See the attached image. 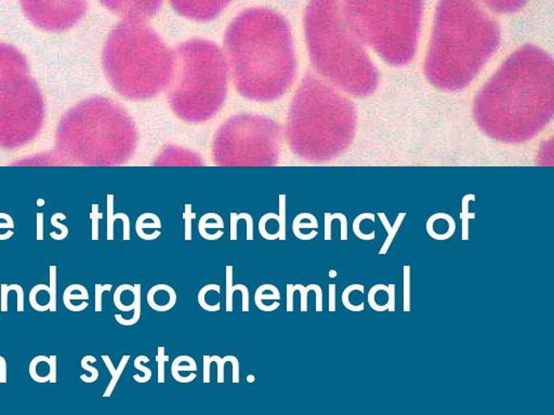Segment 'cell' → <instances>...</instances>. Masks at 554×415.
I'll return each instance as SVG.
<instances>
[{
    "label": "cell",
    "mask_w": 554,
    "mask_h": 415,
    "mask_svg": "<svg viewBox=\"0 0 554 415\" xmlns=\"http://www.w3.org/2000/svg\"><path fill=\"white\" fill-rule=\"evenodd\" d=\"M88 362H97L96 357L91 356V355H87V356L84 357L80 366H81L84 370L91 372V377H86V375H80V379L85 381V383H93V381H96L97 379H98L99 371L97 368H93V366H91Z\"/></svg>",
    "instance_id": "34"
},
{
    "label": "cell",
    "mask_w": 554,
    "mask_h": 415,
    "mask_svg": "<svg viewBox=\"0 0 554 415\" xmlns=\"http://www.w3.org/2000/svg\"><path fill=\"white\" fill-rule=\"evenodd\" d=\"M60 217H62L63 219H65V217L64 215H63V214L60 213L55 214V215L52 217L51 224L53 225V226L57 227V228H59L60 230H61V234H60L59 236V240H63L67 237V235H68V228H67V227L65 226V225L60 224V223L58 222V219H59Z\"/></svg>",
    "instance_id": "48"
},
{
    "label": "cell",
    "mask_w": 554,
    "mask_h": 415,
    "mask_svg": "<svg viewBox=\"0 0 554 415\" xmlns=\"http://www.w3.org/2000/svg\"><path fill=\"white\" fill-rule=\"evenodd\" d=\"M45 119V103L37 83L25 74L0 85V147L14 150L37 137Z\"/></svg>",
    "instance_id": "11"
},
{
    "label": "cell",
    "mask_w": 554,
    "mask_h": 415,
    "mask_svg": "<svg viewBox=\"0 0 554 415\" xmlns=\"http://www.w3.org/2000/svg\"><path fill=\"white\" fill-rule=\"evenodd\" d=\"M404 312H410V266H404Z\"/></svg>",
    "instance_id": "41"
},
{
    "label": "cell",
    "mask_w": 554,
    "mask_h": 415,
    "mask_svg": "<svg viewBox=\"0 0 554 415\" xmlns=\"http://www.w3.org/2000/svg\"><path fill=\"white\" fill-rule=\"evenodd\" d=\"M42 290H46L48 293H49V286H46V284H37V286H34L33 289L31 290V293H29V303H31V306L33 307L34 310H36V312H47V310H49V304L44 305H39L38 302H37V293L39 291H42Z\"/></svg>",
    "instance_id": "37"
},
{
    "label": "cell",
    "mask_w": 554,
    "mask_h": 415,
    "mask_svg": "<svg viewBox=\"0 0 554 415\" xmlns=\"http://www.w3.org/2000/svg\"><path fill=\"white\" fill-rule=\"evenodd\" d=\"M203 361H204V372H203L204 379H203V381H204L205 384H208V383H210V364H212V361L210 360V356H208V355H205Z\"/></svg>",
    "instance_id": "53"
},
{
    "label": "cell",
    "mask_w": 554,
    "mask_h": 415,
    "mask_svg": "<svg viewBox=\"0 0 554 415\" xmlns=\"http://www.w3.org/2000/svg\"><path fill=\"white\" fill-rule=\"evenodd\" d=\"M11 291H16L18 294V312H24V291L23 288L18 284H13L9 286Z\"/></svg>",
    "instance_id": "49"
},
{
    "label": "cell",
    "mask_w": 554,
    "mask_h": 415,
    "mask_svg": "<svg viewBox=\"0 0 554 415\" xmlns=\"http://www.w3.org/2000/svg\"><path fill=\"white\" fill-rule=\"evenodd\" d=\"M238 215H240V219H245L246 223H247V234H246V238H247V240H253V217H250L249 214L247 213L238 214Z\"/></svg>",
    "instance_id": "52"
},
{
    "label": "cell",
    "mask_w": 554,
    "mask_h": 415,
    "mask_svg": "<svg viewBox=\"0 0 554 415\" xmlns=\"http://www.w3.org/2000/svg\"><path fill=\"white\" fill-rule=\"evenodd\" d=\"M364 219H373V222L375 221L374 214H362L360 217H356L355 221L353 223V232L355 234L356 237H359L360 239L362 240H374L376 235H375V232H370V234H364L362 232L361 228H360V224H361L362 221Z\"/></svg>",
    "instance_id": "38"
},
{
    "label": "cell",
    "mask_w": 554,
    "mask_h": 415,
    "mask_svg": "<svg viewBox=\"0 0 554 415\" xmlns=\"http://www.w3.org/2000/svg\"><path fill=\"white\" fill-rule=\"evenodd\" d=\"M166 348L164 346H158V381L160 384L165 383V364L169 360V356L165 353Z\"/></svg>",
    "instance_id": "35"
},
{
    "label": "cell",
    "mask_w": 554,
    "mask_h": 415,
    "mask_svg": "<svg viewBox=\"0 0 554 415\" xmlns=\"http://www.w3.org/2000/svg\"><path fill=\"white\" fill-rule=\"evenodd\" d=\"M113 286L112 284H96L95 286V297H96V303H95V310L96 312H102V294L105 291H111Z\"/></svg>",
    "instance_id": "43"
},
{
    "label": "cell",
    "mask_w": 554,
    "mask_h": 415,
    "mask_svg": "<svg viewBox=\"0 0 554 415\" xmlns=\"http://www.w3.org/2000/svg\"><path fill=\"white\" fill-rule=\"evenodd\" d=\"M27 72V62L14 46L0 42V85L13 76Z\"/></svg>",
    "instance_id": "15"
},
{
    "label": "cell",
    "mask_w": 554,
    "mask_h": 415,
    "mask_svg": "<svg viewBox=\"0 0 554 415\" xmlns=\"http://www.w3.org/2000/svg\"><path fill=\"white\" fill-rule=\"evenodd\" d=\"M229 239L232 240V241H235V240H238V219H240V215L238 214L232 213L231 214V217H229Z\"/></svg>",
    "instance_id": "47"
},
{
    "label": "cell",
    "mask_w": 554,
    "mask_h": 415,
    "mask_svg": "<svg viewBox=\"0 0 554 415\" xmlns=\"http://www.w3.org/2000/svg\"><path fill=\"white\" fill-rule=\"evenodd\" d=\"M473 197L475 196H467L464 200V212L462 213V240H469V219L475 217V214L468 213V202L470 198H473Z\"/></svg>",
    "instance_id": "40"
},
{
    "label": "cell",
    "mask_w": 554,
    "mask_h": 415,
    "mask_svg": "<svg viewBox=\"0 0 554 415\" xmlns=\"http://www.w3.org/2000/svg\"><path fill=\"white\" fill-rule=\"evenodd\" d=\"M247 381H249V383H253V381H255V377H253V375H248Z\"/></svg>",
    "instance_id": "58"
},
{
    "label": "cell",
    "mask_w": 554,
    "mask_h": 415,
    "mask_svg": "<svg viewBox=\"0 0 554 415\" xmlns=\"http://www.w3.org/2000/svg\"><path fill=\"white\" fill-rule=\"evenodd\" d=\"M317 227H318V225H317L316 217L310 219L309 222L305 223L303 222L302 214H300V215H298V217L294 219V223H292V232H294V236H296L298 239H300L301 230H305V228H313V230H315Z\"/></svg>",
    "instance_id": "36"
},
{
    "label": "cell",
    "mask_w": 554,
    "mask_h": 415,
    "mask_svg": "<svg viewBox=\"0 0 554 415\" xmlns=\"http://www.w3.org/2000/svg\"><path fill=\"white\" fill-rule=\"evenodd\" d=\"M223 53L242 98L268 103L283 98L297 76L296 49L286 18L268 8L242 11L227 26Z\"/></svg>",
    "instance_id": "2"
},
{
    "label": "cell",
    "mask_w": 554,
    "mask_h": 415,
    "mask_svg": "<svg viewBox=\"0 0 554 415\" xmlns=\"http://www.w3.org/2000/svg\"><path fill=\"white\" fill-rule=\"evenodd\" d=\"M210 290H216L218 293H221V286H220L219 284H212L203 286L201 291L199 292V295H197L199 305H201V308L206 310V312H219V310H221V303L217 302L214 305H209L208 303H207V294L209 293Z\"/></svg>",
    "instance_id": "27"
},
{
    "label": "cell",
    "mask_w": 554,
    "mask_h": 415,
    "mask_svg": "<svg viewBox=\"0 0 554 415\" xmlns=\"http://www.w3.org/2000/svg\"><path fill=\"white\" fill-rule=\"evenodd\" d=\"M149 361H150V359H149V357L144 356V355H140V356L134 359V368L144 373V377H140L138 374L137 375H134V381H138V383H147V381L152 379V371H151V369H149V368L142 364V362H149Z\"/></svg>",
    "instance_id": "33"
},
{
    "label": "cell",
    "mask_w": 554,
    "mask_h": 415,
    "mask_svg": "<svg viewBox=\"0 0 554 415\" xmlns=\"http://www.w3.org/2000/svg\"><path fill=\"white\" fill-rule=\"evenodd\" d=\"M179 16L196 22L214 20L227 8L231 0H169Z\"/></svg>",
    "instance_id": "13"
},
{
    "label": "cell",
    "mask_w": 554,
    "mask_h": 415,
    "mask_svg": "<svg viewBox=\"0 0 554 415\" xmlns=\"http://www.w3.org/2000/svg\"><path fill=\"white\" fill-rule=\"evenodd\" d=\"M329 312H336V284H329Z\"/></svg>",
    "instance_id": "56"
},
{
    "label": "cell",
    "mask_w": 554,
    "mask_h": 415,
    "mask_svg": "<svg viewBox=\"0 0 554 415\" xmlns=\"http://www.w3.org/2000/svg\"><path fill=\"white\" fill-rule=\"evenodd\" d=\"M283 145L281 126L268 117L240 113L214 135L212 152L220 163H272Z\"/></svg>",
    "instance_id": "10"
},
{
    "label": "cell",
    "mask_w": 554,
    "mask_h": 415,
    "mask_svg": "<svg viewBox=\"0 0 554 415\" xmlns=\"http://www.w3.org/2000/svg\"><path fill=\"white\" fill-rule=\"evenodd\" d=\"M0 383H7V361L3 356H0Z\"/></svg>",
    "instance_id": "55"
},
{
    "label": "cell",
    "mask_w": 554,
    "mask_h": 415,
    "mask_svg": "<svg viewBox=\"0 0 554 415\" xmlns=\"http://www.w3.org/2000/svg\"><path fill=\"white\" fill-rule=\"evenodd\" d=\"M351 29L384 62H412L420 34L423 0H344Z\"/></svg>",
    "instance_id": "9"
},
{
    "label": "cell",
    "mask_w": 554,
    "mask_h": 415,
    "mask_svg": "<svg viewBox=\"0 0 554 415\" xmlns=\"http://www.w3.org/2000/svg\"><path fill=\"white\" fill-rule=\"evenodd\" d=\"M361 291L362 293H364L365 291V288H364L363 284H351V286H347L344 291L342 293V303L344 305V307H347V310H351V312H362L365 308V305L364 303H361V304L357 305H352L350 302H349V297H350V294L352 293L353 291Z\"/></svg>",
    "instance_id": "32"
},
{
    "label": "cell",
    "mask_w": 554,
    "mask_h": 415,
    "mask_svg": "<svg viewBox=\"0 0 554 415\" xmlns=\"http://www.w3.org/2000/svg\"><path fill=\"white\" fill-rule=\"evenodd\" d=\"M134 299H136V302H137V306L134 310V316L130 319H125L121 314H115V319H116L117 323L121 325H134L139 321L140 318H141V312H142V307H141V292L142 288L141 284H134Z\"/></svg>",
    "instance_id": "25"
},
{
    "label": "cell",
    "mask_w": 554,
    "mask_h": 415,
    "mask_svg": "<svg viewBox=\"0 0 554 415\" xmlns=\"http://www.w3.org/2000/svg\"><path fill=\"white\" fill-rule=\"evenodd\" d=\"M225 223L220 215L216 213H208L203 215L199 223V235L206 240L210 239L208 230H223Z\"/></svg>",
    "instance_id": "23"
},
{
    "label": "cell",
    "mask_w": 554,
    "mask_h": 415,
    "mask_svg": "<svg viewBox=\"0 0 554 415\" xmlns=\"http://www.w3.org/2000/svg\"><path fill=\"white\" fill-rule=\"evenodd\" d=\"M125 291H130L134 294V286H131V284H121V286H117V289L114 292V304L117 307V310H121V312H132L137 306V302H136V299H134V303L130 305H125L124 303L121 302V294L124 293Z\"/></svg>",
    "instance_id": "29"
},
{
    "label": "cell",
    "mask_w": 554,
    "mask_h": 415,
    "mask_svg": "<svg viewBox=\"0 0 554 415\" xmlns=\"http://www.w3.org/2000/svg\"><path fill=\"white\" fill-rule=\"evenodd\" d=\"M303 25L311 63L326 81L355 98L377 90L379 74L351 29L342 0H310Z\"/></svg>",
    "instance_id": "4"
},
{
    "label": "cell",
    "mask_w": 554,
    "mask_h": 415,
    "mask_svg": "<svg viewBox=\"0 0 554 415\" xmlns=\"http://www.w3.org/2000/svg\"><path fill=\"white\" fill-rule=\"evenodd\" d=\"M73 299H84V301H88V299H89V293H80L79 295H74V294H72V288H71V286H68L66 289H65L64 294H63V303H64L67 310H70V312H83L84 310L87 308L88 303L84 302L78 305V306H74V305L71 303V301H73Z\"/></svg>",
    "instance_id": "28"
},
{
    "label": "cell",
    "mask_w": 554,
    "mask_h": 415,
    "mask_svg": "<svg viewBox=\"0 0 554 415\" xmlns=\"http://www.w3.org/2000/svg\"><path fill=\"white\" fill-rule=\"evenodd\" d=\"M26 18L37 29L62 33L73 29L87 12V0H20Z\"/></svg>",
    "instance_id": "12"
},
{
    "label": "cell",
    "mask_w": 554,
    "mask_h": 415,
    "mask_svg": "<svg viewBox=\"0 0 554 415\" xmlns=\"http://www.w3.org/2000/svg\"><path fill=\"white\" fill-rule=\"evenodd\" d=\"M57 360L58 357L55 355H51L49 357V381L52 383V384H55L57 383Z\"/></svg>",
    "instance_id": "50"
},
{
    "label": "cell",
    "mask_w": 554,
    "mask_h": 415,
    "mask_svg": "<svg viewBox=\"0 0 554 415\" xmlns=\"http://www.w3.org/2000/svg\"><path fill=\"white\" fill-rule=\"evenodd\" d=\"M227 312H233V295L234 292L240 291L242 295V312H249V290L245 284L233 286V266L227 265Z\"/></svg>",
    "instance_id": "18"
},
{
    "label": "cell",
    "mask_w": 554,
    "mask_h": 415,
    "mask_svg": "<svg viewBox=\"0 0 554 415\" xmlns=\"http://www.w3.org/2000/svg\"><path fill=\"white\" fill-rule=\"evenodd\" d=\"M483 1L492 11L503 14L521 10L527 3V0H483Z\"/></svg>",
    "instance_id": "22"
},
{
    "label": "cell",
    "mask_w": 554,
    "mask_h": 415,
    "mask_svg": "<svg viewBox=\"0 0 554 415\" xmlns=\"http://www.w3.org/2000/svg\"><path fill=\"white\" fill-rule=\"evenodd\" d=\"M102 219V214L98 213V206H93V212L91 213L92 219V240H99V219Z\"/></svg>",
    "instance_id": "45"
},
{
    "label": "cell",
    "mask_w": 554,
    "mask_h": 415,
    "mask_svg": "<svg viewBox=\"0 0 554 415\" xmlns=\"http://www.w3.org/2000/svg\"><path fill=\"white\" fill-rule=\"evenodd\" d=\"M175 72L168 102L175 116L201 124L217 115L229 90V72L223 50L206 39H190L175 48Z\"/></svg>",
    "instance_id": "8"
},
{
    "label": "cell",
    "mask_w": 554,
    "mask_h": 415,
    "mask_svg": "<svg viewBox=\"0 0 554 415\" xmlns=\"http://www.w3.org/2000/svg\"><path fill=\"white\" fill-rule=\"evenodd\" d=\"M49 310L57 312V266L49 267Z\"/></svg>",
    "instance_id": "31"
},
{
    "label": "cell",
    "mask_w": 554,
    "mask_h": 415,
    "mask_svg": "<svg viewBox=\"0 0 554 415\" xmlns=\"http://www.w3.org/2000/svg\"><path fill=\"white\" fill-rule=\"evenodd\" d=\"M112 88L130 101H147L168 89L175 53L145 21L124 18L110 33L102 52Z\"/></svg>",
    "instance_id": "6"
},
{
    "label": "cell",
    "mask_w": 554,
    "mask_h": 415,
    "mask_svg": "<svg viewBox=\"0 0 554 415\" xmlns=\"http://www.w3.org/2000/svg\"><path fill=\"white\" fill-rule=\"evenodd\" d=\"M137 128L124 107L104 96H92L65 113L58 126L55 146L76 159L119 163L137 147Z\"/></svg>",
    "instance_id": "7"
},
{
    "label": "cell",
    "mask_w": 554,
    "mask_h": 415,
    "mask_svg": "<svg viewBox=\"0 0 554 415\" xmlns=\"http://www.w3.org/2000/svg\"><path fill=\"white\" fill-rule=\"evenodd\" d=\"M152 228H155V230H160L162 228V223H160V217L158 215H155L151 219V222H147V213L143 214L139 219H137V223H136V232H137L138 236L140 238L142 237L143 235V232H144V230H152Z\"/></svg>",
    "instance_id": "30"
},
{
    "label": "cell",
    "mask_w": 554,
    "mask_h": 415,
    "mask_svg": "<svg viewBox=\"0 0 554 415\" xmlns=\"http://www.w3.org/2000/svg\"><path fill=\"white\" fill-rule=\"evenodd\" d=\"M147 304L155 312H169L178 301V295L169 284L153 286L147 295Z\"/></svg>",
    "instance_id": "16"
},
{
    "label": "cell",
    "mask_w": 554,
    "mask_h": 415,
    "mask_svg": "<svg viewBox=\"0 0 554 415\" xmlns=\"http://www.w3.org/2000/svg\"><path fill=\"white\" fill-rule=\"evenodd\" d=\"M210 360L212 362H216L218 366V377L217 381L222 384V383H225V364L227 362H231L233 366V383L234 384H238L240 383V361L236 357L233 356V355H227V356L221 357L218 356V355H214V356H210Z\"/></svg>",
    "instance_id": "20"
},
{
    "label": "cell",
    "mask_w": 554,
    "mask_h": 415,
    "mask_svg": "<svg viewBox=\"0 0 554 415\" xmlns=\"http://www.w3.org/2000/svg\"><path fill=\"white\" fill-rule=\"evenodd\" d=\"M11 291L9 286L1 284L0 286V312H8V293Z\"/></svg>",
    "instance_id": "46"
},
{
    "label": "cell",
    "mask_w": 554,
    "mask_h": 415,
    "mask_svg": "<svg viewBox=\"0 0 554 415\" xmlns=\"http://www.w3.org/2000/svg\"><path fill=\"white\" fill-rule=\"evenodd\" d=\"M499 42V26L479 0H440L425 76L441 90L467 88L495 55Z\"/></svg>",
    "instance_id": "3"
},
{
    "label": "cell",
    "mask_w": 554,
    "mask_h": 415,
    "mask_svg": "<svg viewBox=\"0 0 554 415\" xmlns=\"http://www.w3.org/2000/svg\"><path fill=\"white\" fill-rule=\"evenodd\" d=\"M108 10L128 20L145 21L158 14L163 0H99Z\"/></svg>",
    "instance_id": "14"
},
{
    "label": "cell",
    "mask_w": 554,
    "mask_h": 415,
    "mask_svg": "<svg viewBox=\"0 0 554 415\" xmlns=\"http://www.w3.org/2000/svg\"><path fill=\"white\" fill-rule=\"evenodd\" d=\"M113 196H109V209H108V240L112 241L114 240V222L115 219H121L124 222V240L125 241H129L130 240V221L129 217H127L126 214L119 213L114 215L113 213Z\"/></svg>",
    "instance_id": "21"
},
{
    "label": "cell",
    "mask_w": 554,
    "mask_h": 415,
    "mask_svg": "<svg viewBox=\"0 0 554 415\" xmlns=\"http://www.w3.org/2000/svg\"><path fill=\"white\" fill-rule=\"evenodd\" d=\"M395 291H396V286L395 284H390L388 286V303L389 305L388 310L390 312H395Z\"/></svg>",
    "instance_id": "51"
},
{
    "label": "cell",
    "mask_w": 554,
    "mask_h": 415,
    "mask_svg": "<svg viewBox=\"0 0 554 415\" xmlns=\"http://www.w3.org/2000/svg\"><path fill=\"white\" fill-rule=\"evenodd\" d=\"M101 358L104 361V364L108 366V369H109L110 373H111L112 375V381H110L109 386H108L105 392L103 394L104 398H109L111 397L112 392H113L114 388L116 386L117 381L121 379V374L124 372L125 368H126L127 364H128V361H129L130 355H124V356H123L121 362H119V366H117V369L114 366L111 358H110L108 355H102Z\"/></svg>",
    "instance_id": "19"
},
{
    "label": "cell",
    "mask_w": 554,
    "mask_h": 415,
    "mask_svg": "<svg viewBox=\"0 0 554 415\" xmlns=\"http://www.w3.org/2000/svg\"><path fill=\"white\" fill-rule=\"evenodd\" d=\"M337 275H338L337 271H333H333H329V278H335V277H337Z\"/></svg>",
    "instance_id": "57"
},
{
    "label": "cell",
    "mask_w": 554,
    "mask_h": 415,
    "mask_svg": "<svg viewBox=\"0 0 554 415\" xmlns=\"http://www.w3.org/2000/svg\"><path fill=\"white\" fill-rule=\"evenodd\" d=\"M379 217L380 219H381L382 224L386 227V230H387L388 232L387 239L384 241L383 245L381 247V250L379 251L380 256H384V254H387L388 251H389L390 245H392V241L394 239L397 230H399L401 224H402L405 213H401L400 215H399L393 226H390V223L388 222L387 217H386L383 213H379Z\"/></svg>",
    "instance_id": "24"
},
{
    "label": "cell",
    "mask_w": 554,
    "mask_h": 415,
    "mask_svg": "<svg viewBox=\"0 0 554 415\" xmlns=\"http://www.w3.org/2000/svg\"><path fill=\"white\" fill-rule=\"evenodd\" d=\"M380 290L387 292L388 286H384V284H376V286H373V288L369 290L368 293L369 306H370L373 310H376V312H384V310H387L388 307H389L388 304L382 305V306L376 304V294L378 293Z\"/></svg>",
    "instance_id": "39"
},
{
    "label": "cell",
    "mask_w": 554,
    "mask_h": 415,
    "mask_svg": "<svg viewBox=\"0 0 554 415\" xmlns=\"http://www.w3.org/2000/svg\"><path fill=\"white\" fill-rule=\"evenodd\" d=\"M287 312H294V293L299 291L301 293V312H307V294L314 291L316 294V312H323V290L318 284H287Z\"/></svg>",
    "instance_id": "17"
},
{
    "label": "cell",
    "mask_w": 554,
    "mask_h": 415,
    "mask_svg": "<svg viewBox=\"0 0 554 415\" xmlns=\"http://www.w3.org/2000/svg\"><path fill=\"white\" fill-rule=\"evenodd\" d=\"M196 214L192 213L191 206L188 204L186 206V213H184V221H186V234L184 238L188 241L192 240V219H195Z\"/></svg>",
    "instance_id": "44"
},
{
    "label": "cell",
    "mask_w": 554,
    "mask_h": 415,
    "mask_svg": "<svg viewBox=\"0 0 554 415\" xmlns=\"http://www.w3.org/2000/svg\"><path fill=\"white\" fill-rule=\"evenodd\" d=\"M37 240H44V217L42 213L37 214Z\"/></svg>",
    "instance_id": "54"
},
{
    "label": "cell",
    "mask_w": 554,
    "mask_h": 415,
    "mask_svg": "<svg viewBox=\"0 0 554 415\" xmlns=\"http://www.w3.org/2000/svg\"><path fill=\"white\" fill-rule=\"evenodd\" d=\"M553 113V59L533 44L507 57L477 93L473 105L479 130L507 144L533 139Z\"/></svg>",
    "instance_id": "1"
},
{
    "label": "cell",
    "mask_w": 554,
    "mask_h": 415,
    "mask_svg": "<svg viewBox=\"0 0 554 415\" xmlns=\"http://www.w3.org/2000/svg\"><path fill=\"white\" fill-rule=\"evenodd\" d=\"M356 124L353 102L325 79L307 72L289 107L285 139L299 157L333 159L353 142Z\"/></svg>",
    "instance_id": "5"
},
{
    "label": "cell",
    "mask_w": 554,
    "mask_h": 415,
    "mask_svg": "<svg viewBox=\"0 0 554 415\" xmlns=\"http://www.w3.org/2000/svg\"><path fill=\"white\" fill-rule=\"evenodd\" d=\"M266 299H273V301L281 299L279 290L273 284H262L255 290V303L257 307L260 306L263 301H266Z\"/></svg>",
    "instance_id": "26"
},
{
    "label": "cell",
    "mask_w": 554,
    "mask_h": 415,
    "mask_svg": "<svg viewBox=\"0 0 554 415\" xmlns=\"http://www.w3.org/2000/svg\"><path fill=\"white\" fill-rule=\"evenodd\" d=\"M285 196H281V206H279V239L281 241L286 240V211H285Z\"/></svg>",
    "instance_id": "42"
}]
</instances>
